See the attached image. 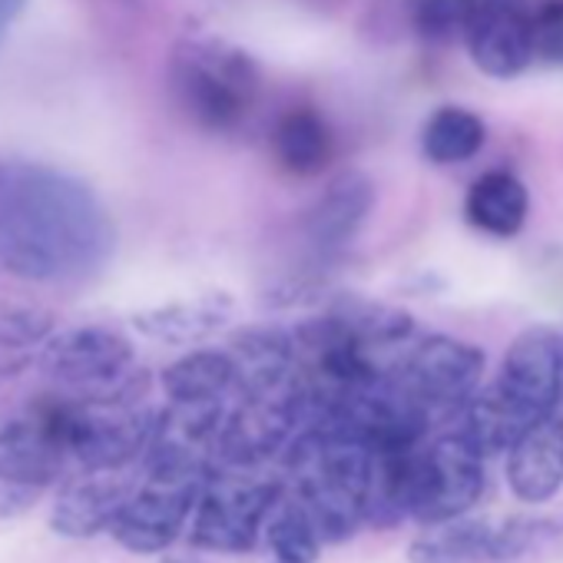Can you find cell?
<instances>
[{"label":"cell","instance_id":"26","mask_svg":"<svg viewBox=\"0 0 563 563\" xmlns=\"http://www.w3.org/2000/svg\"><path fill=\"white\" fill-rule=\"evenodd\" d=\"M533 57L563 67V0L533 4Z\"/></svg>","mask_w":563,"mask_h":563},{"label":"cell","instance_id":"17","mask_svg":"<svg viewBox=\"0 0 563 563\" xmlns=\"http://www.w3.org/2000/svg\"><path fill=\"white\" fill-rule=\"evenodd\" d=\"M275 163L292 176H319L335 153V136L325 117L312 107H292L272 126Z\"/></svg>","mask_w":563,"mask_h":563},{"label":"cell","instance_id":"28","mask_svg":"<svg viewBox=\"0 0 563 563\" xmlns=\"http://www.w3.org/2000/svg\"><path fill=\"white\" fill-rule=\"evenodd\" d=\"M27 4H31V0H0V47H4L11 27L18 24V18L24 14Z\"/></svg>","mask_w":563,"mask_h":563},{"label":"cell","instance_id":"19","mask_svg":"<svg viewBox=\"0 0 563 563\" xmlns=\"http://www.w3.org/2000/svg\"><path fill=\"white\" fill-rule=\"evenodd\" d=\"M527 212H530V192L507 169H490L477 176L464 196L467 222L494 239L517 235L527 222Z\"/></svg>","mask_w":563,"mask_h":563},{"label":"cell","instance_id":"30","mask_svg":"<svg viewBox=\"0 0 563 563\" xmlns=\"http://www.w3.org/2000/svg\"><path fill=\"white\" fill-rule=\"evenodd\" d=\"M272 563H292V560H272Z\"/></svg>","mask_w":563,"mask_h":563},{"label":"cell","instance_id":"23","mask_svg":"<svg viewBox=\"0 0 563 563\" xmlns=\"http://www.w3.org/2000/svg\"><path fill=\"white\" fill-rule=\"evenodd\" d=\"M54 335V316L34 306L0 302V375L24 372L31 349Z\"/></svg>","mask_w":563,"mask_h":563},{"label":"cell","instance_id":"12","mask_svg":"<svg viewBox=\"0 0 563 563\" xmlns=\"http://www.w3.org/2000/svg\"><path fill=\"white\" fill-rule=\"evenodd\" d=\"M70 461V451L37 408L0 424V477L4 481L44 490L60 481Z\"/></svg>","mask_w":563,"mask_h":563},{"label":"cell","instance_id":"24","mask_svg":"<svg viewBox=\"0 0 563 563\" xmlns=\"http://www.w3.org/2000/svg\"><path fill=\"white\" fill-rule=\"evenodd\" d=\"M563 537L560 514H530V517H507L494 530V563H517L540 547H550Z\"/></svg>","mask_w":563,"mask_h":563},{"label":"cell","instance_id":"8","mask_svg":"<svg viewBox=\"0 0 563 563\" xmlns=\"http://www.w3.org/2000/svg\"><path fill=\"white\" fill-rule=\"evenodd\" d=\"M206 477L209 474L143 467V481L133 487L123 510L117 514L110 537L130 553H163L189 527Z\"/></svg>","mask_w":563,"mask_h":563},{"label":"cell","instance_id":"2","mask_svg":"<svg viewBox=\"0 0 563 563\" xmlns=\"http://www.w3.org/2000/svg\"><path fill=\"white\" fill-rule=\"evenodd\" d=\"M286 494L312 517L325 543L349 540L365 523L372 444L332 418H309L282 451Z\"/></svg>","mask_w":563,"mask_h":563},{"label":"cell","instance_id":"18","mask_svg":"<svg viewBox=\"0 0 563 563\" xmlns=\"http://www.w3.org/2000/svg\"><path fill=\"white\" fill-rule=\"evenodd\" d=\"M494 520L471 514L424 523L408 547V563H494Z\"/></svg>","mask_w":563,"mask_h":563},{"label":"cell","instance_id":"6","mask_svg":"<svg viewBox=\"0 0 563 563\" xmlns=\"http://www.w3.org/2000/svg\"><path fill=\"white\" fill-rule=\"evenodd\" d=\"M282 490H286L282 481L265 477L262 467L216 464L196 500L189 543L216 553H249L262 540L265 520Z\"/></svg>","mask_w":563,"mask_h":563},{"label":"cell","instance_id":"22","mask_svg":"<svg viewBox=\"0 0 563 563\" xmlns=\"http://www.w3.org/2000/svg\"><path fill=\"white\" fill-rule=\"evenodd\" d=\"M262 540L275 560H292V563H316L325 547L312 517L286 490H282L278 504L272 507V514L265 520Z\"/></svg>","mask_w":563,"mask_h":563},{"label":"cell","instance_id":"20","mask_svg":"<svg viewBox=\"0 0 563 563\" xmlns=\"http://www.w3.org/2000/svg\"><path fill=\"white\" fill-rule=\"evenodd\" d=\"M358 345H365L368 352L382 355L388 349H401L411 342L415 335V316L398 309V306H385V302H368V299H342L332 312H329Z\"/></svg>","mask_w":563,"mask_h":563},{"label":"cell","instance_id":"3","mask_svg":"<svg viewBox=\"0 0 563 563\" xmlns=\"http://www.w3.org/2000/svg\"><path fill=\"white\" fill-rule=\"evenodd\" d=\"M563 398V335L553 325L523 329L497 378L481 388L454 418V428L484 454H504L533 421L556 411Z\"/></svg>","mask_w":563,"mask_h":563},{"label":"cell","instance_id":"27","mask_svg":"<svg viewBox=\"0 0 563 563\" xmlns=\"http://www.w3.org/2000/svg\"><path fill=\"white\" fill-rule=\"evenodd\" d=\"M41 494L44 490H37V487H24V484H14V481L0 477V520H11V517L27 514L37 504Z\"/></svg>","mask_w":563,"mask_h":563},{"label":"cell","instance_id":"25","mask_svg":"<svg viewBox=\"0 0 563 563\" xmlns=\"http://www.w3.org/2000/svg\"><path fill=\"white\" fill-rule=\"evenodd\" d=\"M471 0H418L415 4V27L428 41H448L464 34Z\"/></svg>","mask_w":563,"mask_h":563},{"label":"cell","instance_id":"7","mask_svg":"<svg viewBox=\"0 0 563 563\" xmlns=\"http://www.w3.org/2000/svg\"><path fill=\"white\" fill-rule=\"evenodd\" d=\"M401 391L421 408L431 428H448L481 391L484 352L451 335H428L391 365Z\"/></svg>","mask_w":563,"mask_h":563},{"label":"cell","instance_id":"21","mask_svg":"<svg viewBox=\"0 0 563 563\" xmlns=\"http://www.w3.org/2000/svg\"><path fill=\"white\" fill-rule=\"evenodd\" d=\"M487 126L467 107H438L421 130V153L434 166L467 163L484 150Z\"/></svg>","mask_w":563,"mask_h":563},{"label":"cell","instance_id":"1","mask_svg":"<svg viewBox=\"0 0 563 563\" xmlns=\"http://www.w3.org/2000/svg\"><path fill=\"white\" fill-rule=\"evenodd\" d=\"M117 229L100 196L77 176L0 159V265L44 286H74L103 272Z\"/></svg>","mask_w":563,"mask_h":563},{"label":"cell","instance_id":"5","mask_svg":"<svg viewBox=\"0 0 563 563\" xmlns=\"http://www.w3.org/2000/svg\"><path fill=\"white\" fill-rule=\"evenodd\" d=\"M41 372L80 401H140L146 382L136 372L133 345L110 325H77L54 332L41 355Z\"/></svg>","mask_w":563,"mask_h":563},{"label":"cell","instance_id":"13","mask_svg":"<svg viewBox=\"0 0 563 563\" xmlns=\"http://www.w3.org/2000/svg\"><path fill=\"white\" fill-rule=\"evenodd\" d=\"M507 484L523 504H547L563 487V415L533 421L507 448Z\"/></svg>","mask_w":563,"mask_h":563},{"label":"cell","instance_id":"9","mask_svg":"<svg viewBox=\"0 0 563 563\" xmlns=\"http://www.w3.org/2000/svg\"><path fill=\"white\" fill-rule=\"evenodd\" d=\"M481 494H484V454L454 424H448L444 434H431L418 461V494H415L411 520L424 527V523L471 514Z\"/></svg>","mask_w":563,"mask_h":563},{"label":"cell","instance_id":"29","mask_svg":"<svg viewBox=\"0 0 563 563\" xmlns=\"http://www.w3.org/2000/svg\"><path fill=\"white\" fill-rule=\"evenodd\" d=\"M159 563H206L202 556H192V553H166Z\"/></svg>","mask_w":563,"mask_h":563},{"label":"cell","instance_id":"10","mask_svg":"<svg viewBox=\"0 0 563 563\" xmlns=\"http://www.w3.org/2000/svg\"><path fill=\"white\" fill-rule=\"evenodd\" d=\"M461 37L481 74L510 80L533 60V4L530 0H471Z\"/></svg>","mask_w":563,"mask_h":563},{"label":"cell","instance_id":"11","mask_svg":"<svg viewBox=\"0 0 563 563\" xmlns=\"http://www.w3.org/2000/svg\"><path fill=\"white\" fill-rule=\"evenodd\" d=\"M133 487L136 484L123 477V471H84L57 494L51 507V530L67 540L107 533Z\"/></svg>","mask_w":563,"mask_h":563},{"label":"cell","instance_id":"15","mask_svg":"<svg viewBox=\"0 0 563 563\" xmlns=\"http://www.w3.org/2000/svg\"><path fill=\"white\" fill-rule=\"evenodd\" d=\"M235 319V302L225 292H206L133 316V329L163 345H199L219 335Z\"/></svg>","mask_w":563,"mask_h":563},{"label":"cell","instance_id":"4","mask_svg":"<svg viewBox=\"0 0 563 563\" xmlns=\"http://www.w3.org/2000/svg\"><path fill=\"white\" fill-rule=\"evenodd\" d=\"M169 80L189 120L209 133H235L255 110L258 64L222 37H186L173 51Z\"/></svg>","mask_w":563,"mask_h":563},{"label":"cell","instance_id":"16","mask_svg":"<svg viewBox=\"0 0 563 563\" xmlns=\"http://www.w3.org/2000/svg\"><path fill=\"white\" fill-rule=\"evenodd\" d=\"M169 405H216L229 401L239 385V358L235 352L196 349L173 362L159 378Z\"/></svg>","mask_w":563,"mask_h":563},{"label":"cell","instance_id":"14","mask_svg":"<svg viewBox=\"0 0 563 563\" xmlns=\"http://www.w3.org/2000/svg\"><path fill=\"white\" fill-rule=\"evenodd\" d=\"M375 206V186L362 173H342L309 209L306 216V239L316 252L332 255L342 252L362 229Z\"/></svg>","mask_w":563,"mask_h":563}]
</instances>
